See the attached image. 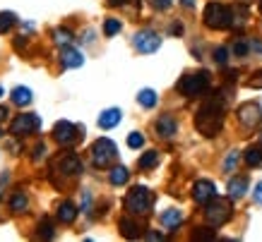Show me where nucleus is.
<instances>
[{"label":"nucleus","mask_w":262,"mask_h":242,"mask_svg":"<svg viewBox=\"0 0 262 242\" xmlns=\"http://www.w3.org/2000/svg\"><path fill=\"white\" fill-rule=\"evenodd\" d=\"M224 113H226V108H224L222 96L216 94V96H212V99H207V101L200 106L198 115H195L198 132L205 134V137H216L224 125Z\"/></svg>","instance_id":"obj_1"},{"label":"nucleus","mask_w":262,"mask_h":242,"mask_svg":"<svg viewBox=\"0 0 262 242\" xmlns=\"http://www.w3.org/2000/svg\"><path fill=\"white\" fill-rule=\"evenodd\" d=\"M125 211L130 216H147L151 211V204H154V195H151L147 187L137 185L125 195Z\"/></svg>","instance_id":"obj_2"},{"label":"nucleus","mask_w":262,"mask_h":242,"mask_svg":"<svg viewBox=\"0 0 262 242\" xmlns=\"http://www.w3.org/2000/svg\"><path fill=\"white\" fill-rule=\"evenodd\" d=\"M231 202L233 199H219V197H214L212 202H207L205 204V221L209 223V226H214V228H219V226H224L226 221L233 216V206H231Z\"/></svg>","instance_id":"obj_3"},{"label":"nucleus","mask_w":262,"mask_h":242,"mask_svg":"<svg viewBox=\"0 0 262 242\" xmlns=\"http://www.w3.org/2000/svg\"><path fill=\"white\" fill-rule=\"evenodd\" d=\"M205 24L209 27V29H229L231 24H233V12H231V8H226V5H222V3H209L205 8Z\"/></svg>","instance_id":"obj_4"},{"label":"nucleus","mask_w":262,"mask_h":242,"mask_svg":"<svg viewBox=\"0 0 262 242\" xmlns=\"http://www.w3.org/2000/svg\"><path fill=\"white\" fill-rule=\"evenodd\" d=\"M209 89V72H195V75H185L178 82V91L188 99H198Z\"/></svg>","instance_id":"obj_5"},{"label":"nucleus","mask_w":262,"mask_h":242,"mask_svg":"<svg viewBox=\"0 0 262 242\" xmlns=\"http://www.w3.org/2000/svg\"><path fill=\"white\" fill-rule=\"evenodd\" d=\"M118 158V147L113 144L108 137H101L92 144V161H94L96 168H106L111 165L113 161Z\"/></svg>","instance_id":"obj_6"},{"label":"nucleus","mask_w":262,"mask_h":242,"mask_svg":"<svg viewBox=\"0 0 262 242\" xmlns=\"http://www.w3.org/2000/svg\"><path fill=\"white\" fill-rule=\"evenodd\" d=\"M41 130V117L36 113H24V115H17L12 123H10V134L15 137H24V134H34Z\"/></svg>","instance_id":"obj_7"},{"label":"nucleus","mask_w":262,"mask_h":242,"mask_svg":"<svg viewBox=\"0 0 262 242\" xmlns=\"http://www.w3.org/2000/svg\"><path fill=\"white\" fill-rule=\"evenodd\" d=\"M133 46L137 48V53H142V55L157 53V51L161 48V36L157 32H151V29H142V32L135 34Z\"/></svg>","instance_id":"obj_8"},{"label":"nucleus","mask_w":262,"mask_h":242,"mask_svg":"<svg viewBox=\"0 0 262 242\" xmlns=\"http://www.w3.org/2000/svg\"><path fill=\"white\" fill-rule=\"evenodd\" d=\"M82 132H84V127L72 125V123H68V120H60V123H56V127H53V137H56V141L60 144V147H70V144H75V141L82 137Z\"/></svg>","instance_id":"obj_9"},{"label":"nucleus","mask_w":262,"mask_h":242,"mask_svg":"<svg viewBox=\"0 0 262 242\" xmlns=\"http://www.w3.org/2000/svg\"><path fill=\"white\" fill-rule=\"evenodd\" d=\"M236 117H238V123L246 130H253V127H257L262 123V108L255 101H248L238 108V115Z\"/></svg>","instance_id":"obj_10"},{"label":"nucleus","mask_w":262,"mask_h":242,"mask_svg":"<svg viewBox=\"0 0 262 242\" xmlns=\"http://www.w3.org/2000/svg\"><path fill=\"white\" fill-rule=\"evenodd\" d=\"M214 197H216V185L212 180H198V182H195V187H192V199L198 204L205 206V204L212 202Z\"/></svg>","instance_id":"obj_11"},{"label":"nucleus","mask_w":262,"mask_h":242,"mask_svg":"<svg viewBox=\"0 0 262 242\" xmlns=\"http://www.w3.org/2000/svg\"><path fill=\"white\" fill-rule=\"evenodd\" d=\"M60 63H63V67H82V65H84V55H82L77 48L63 46V51H60Z\"/></svg>","instance_id":"obj_12"},{"label":"nucleus","mask_w":262,"mask_h":242,"mask_svg":"<svg viewBox=\"0 0 262 242\" xmlns=\"http://www.w3.org/2000/svg\"><path fill=\"white\" fill-rule=\"evenodd\" d=\"M58 171L63 173V175H80L82 173V161L77 156H72V154H68V156H63L60 161H58Z\"/></svg>","instance_id":"obj_13"},{"label":"nucleus","mask_w":262,"mask_h":242,"mask_svg":"<svg viewBox=\"0 0 262 242\" xmlns=\"http://www.w3.org/2000/svg\"><path fill=\"white\" fill-rule=\"evenodd\" d=\"M157 132H159V137H164V139H171V137H176V132H178V123H176L171 115H161L159 120H157Z\"/></svg>","instance_id":"obj_14"},{"label":"nucleus","mask_w":262,"mask_h":242,"mask_svg":"<svg viewBox=\"0 0 262 242\" xmlns=\"http://www.w3.org/2000/svg\"><path fill=\"white\" fill-rule=\"evenodd\" d=\"M120 117H123L120 108H106L101 115H99V127H101V130H111V127H116L120 123Z\"/></svg>","instance_id":"obj_15"},{"label":"nucleus","mask_w":262,"mask_h":242,"mask_svg":"<svg viewBox=\"0 0 262 242\" xmlns=\"http://www.w3.org/2000/svg\"><path fill=\"white\" fill-rule=\"evenodd\" d=\"M183 223V211L181 209H168L161 213V226L168 228V230H173Z\"/></svg>","instance_id":"obj_16"},{"label":"nucleus","mask_w":262,"mask_h":242,"mask_svg":"<svg viewBox=\"0 0 262 242\" xmlns=\"http://www.w3.org/2000/svg\"><path fill=\"white\" fill-rule=\"evenodd\" d=\"M248 192V180L246 178H231L229 180V197L231 199H241Z\"/></svg>","instance_id":"obj_17"},{"label":"nucleus","mask_w":262,"mask_h":242,"mask_svg":"<svg viewBox=\"0 0 262 242\" xmlns=\"http://www.w3.org/2000/svg\"><path fill=\"white\" fill-rule=\"evenodd\" d=\"M75 219H77V206L72 202H63L58 206V221L60 223H72Z\"/></svg>","instance_id":"obj_18"},{"label":"nucleus","mask_w":262,"mask_h":242,"mask_svg":"<svg viewBox=\"0 0 262 242\" xmlns=\"http://www.w3.org/2000/svg\"><path fill=\"white\" fill-rule=\"evenodd\" d=\"M140 230H142V226L137 223V221H133V219H123L120 221V233L125 235V237H130V240H135V237H140Z\"/></svg>","instance_id":"obj_19"},{"label":"nucleus","mask_w":262,"mask_h":242,"mask_svg":"<svg viewBox=\"0 0 262 242\" xmlns=\"http://www.w3.org/2000/svg\"><path fill=\"white\" fill-rule=\"evenodd\" d=\"M12 103L15 106H29L32 103V89L29 86H15L12 89Z\"/></svg>","instance_id":"obj_20"},{"label":"nucleus","mask_w":262,"mask_h":242,"mask_svg":"<svg viewBox=\"0 0 262 242\" xmlns=\"http://www.w3.org/2000/svg\"><path fill=\"white\" fill-rule=\"evenodd\" d=\"M243 158H246V163L250 165V168L262 165V144H253V147H248V151L243 154Z\"/></svg>","instance_id":"obj_21"},{"label":"nucleus","mask_w":262,"mask_h":242,"mask_svg":"<svg viewBox=\"0 0 262 242\" xmlns=\"http://www.w3.org/2000/svg\"><path fill=\"white\" fill-rule=\"evenodd\" d=\"M137 101H140L142 108H154L159 99H157V91H154V89H142V91L137 94Z\"/></svg>","instance_id":"obj_22"},{"label":"nucleus","mask_w":262,"mask_h":242,"mask_svg":"<svg viewBox=\"0 0 262 242\" xmlns=\"http://www.w3.org/2000/svg\"><path fill=\"white\" fill-rule=\"evenodd\" d=\"M127 178H130V173H127L125 165H116V168L111 171V175H108L111 185H116V187H118V185H125Z\"/></svg>","instance_id":"obj_23"},{"label":"nucleus","mask_w":262,"mask_h":242,"mask_svg":"<svg viewBox=\"0 0 262 242\" xmlns=\"http://www.w3.org/2000/svg\"><path fill=\"white\" fill-rule=\"evenodd\" d=\"M10 209L15 211V213H22V211L29 209V199H27V195H24V192H15V195H12V202H10Z\"/></svg>","instance_id":"obj_24"},{"label":"nucleus","mask_w":262,"mask_h":242,"mask_svg":"<svg viewBox=\"0 0 262 242\" xmlns=\"http://www.w3.org/2000/svg\"><path fill=\"white\" fill-rule=\"evenodd\" d=\"M157 163H159V151H147V154H142V158L137 161V165H140L142 171H149V168H154Z\"/></svg>","instance_id":"obj_25"},{"label":"nucleus","mask_w":262,"mask_h":242,"mask_svg":"<svg viewBox=\"0 0 262 242\" xmlns=\"http://www.w3.org/2000/svg\"><path fill=\"white\" fill-rule=\"evenodd\" d=\"M15 22H17V17L12 12H0V34L10 32L15 27Z\"/></svg>","instance_id":"obj_26"},{"label":"nucleus","mask_w":262,"mask_h":242,"mask_svg":"<svg viewBox=\"0 0 262 242\" xmlns=\"http://www.w3.org/2000/svg\"><path fill=\"white\" fill-rule=\"evenodd\" d=\"M120 29H123V24H120L118 19H113V17H108V19L103 22V34H106V36H116Z\"/></svg>","instance_id":"obj_27"},{"label":"nucleus","mask_w":262,"mask_h":242,"mask_svg":"<svg viewBox=\"0 0 262 242\" xmlns=\"http://www.w3.org/2000/svg\"><path fill=\"white\" fill-rule=\"evenodd\" d=\"M53 39H56L58 46H70L72 34L68 32V29H56V32H53Z\"/></svg>","instance_id":"obj_28"},{"label":"nucleus","mask_w":262,"mask_h":242,"mask_svg":"<svg viewBox=\"0 0 262 242\" xmlns=\"http://www.w3.org/2000/svg\"><path fill=\"white\" fill-rule=\"evenodd\" d=\"M127 147H130V149H140V147H144V137H142V132H130V134H127Z\"/></svg>","instance_id":"obj_29"},{"label":"nucleus","mask_w":262,"mask_h":242,"mask_svg":"<svg viewBox=\"0 0 262 242\" xmlns=\"http://www.w3.org/2000/svg\"><path fill=\"white\" fill-rule=\"evenodd\" d=\"M236 163H238V151H229V156L224 161V173H231L236 168Z\"/></svg>","instance_id":"obj_30"},{"label":"nucleus","mask_w":262,"mask_h":242,"mask_svg":"<svg viewBox=\"0 0 262 242\" xmlns=\"http://www.w3.org/2000/svg\"><path fill=\"white\" fill-rule=\"evenodd\" d=\"M214 60H216V65H226V63H229V51H226V48H216V51H214Z\"/></svg>","instance_id":"obj_31"},{"label":"nucleus","mask_w":262,"mask_h":242,"mask_svg":"<svg viewBox=\"0 0 262 242\" xmlns=\"http://www.w3.org/2000/svg\"><path fill=\"white\" fill-rule=\"evenodd\" d=\"M39 230H41V233H43V237H46V240H51V237H53V226H51V221H48V219H43V221H41Z\"/></svg>","instance_id":"obj_32"},{"label":"nucleus","mask_w":262,"mask_h":242,"mask_svg":"<svg viewBox=\"0 0 262 242\" xmlns=\"http://www.w3.org/2000/svg\"><path fill=\"white\" fill-rule=\"evenodd\" d=\"M250 51V46H248L246 41H238V43H233V55H238V58H243V55Z\"/></svg>","instance_id":"obj_33"},{"label":"nucleus","mask_w":262,"mask_h":242,"mask_svg":"<svg viewBox=\"0 0 262 242\" xmlns=\"http://www.w3.org/2000/svg\"><path fill=\"white\" fill-rule=\"evenodd\" d=\"M43 156H46V147H43V144H39V147L34 149V163H39Z\"/></svg>","instance_id":"obj_34"},{"label":"nucleus","mask_w":262,"mask_h":242,"mask_svg":"<svg viewBox=\"0 0 262 242\" xmlns=\"http://www.w3.org/2000/svg\"><path fill=\"white\" fill-rule=\"evenodd\" d=\"M253 199H255V202H257V204H260V206H262V182H257V185H255Z\"/></svg>","instance_id":"obj_35"},{"label":"nucleus","mask_w":262,"mask_h":242,"mask_svg":"<svg viewBox=\"0 0 262 242\" xmlns=\"http://www.w3.org/2000/svg\"><path fill=\"white\" fill-rule=\"evenodd\" d=\"M89 206H92V195H89V192H84V199H82V211H89Z\"/></svg>","instance_id":"obj_36"},{"label":"nucleus","mask_w":262,"mask_h":242,"mask_svg":"<svg viewBox=\"0 0 262 242\" xmlns=\"http://www.w3.org/2000/svg\"><path fill=\"white\" fill-rule=\"evenodd\" d=\"M168 5H171V0H154V8H159V10H166Z\"/></svg>","instance_id":"obj_37"},{"label":"nucleus","mask_w":262,"mask_h":242,"mask_svg":"<svg viewBox=\"0 0 262 242\" xmlns=\"http://www.w3.org/2000/svg\"><path fill=\"white\" fill-rule=\"evenodd\" d=\"M127 3H130V0H108L111 8H120V5H127Z\"/></svg>","instance_id":"obj_38"},{"label":"nucleus","mask_w":262,"mask_h":242,"mask_svg":"<svg viewBox=\"0 0 262 242\" xmlns=\"http://www.w3.org/2000/svg\"><path fill=\"white\" fill-rule=\"evenodd\" d=\"M147 237H149V240H161L164 235H161V233H147Z\"/></svg>","instance_id":"obj_39"},{"label":"nucleus","mask_w":262,"mask_h":242,"mask_svg":"<svg viewBox=\"0 0 262 242\" xmlns=\"http://www.w3.org/2000/svg\"><path fill=\"white\" fill-rule=\"evenodd\" d=\"M5 117H8V108H5V106H0V120H5Z\"/></svg>","instance_id":"obj_40"},{"label":"nucleus","mask_w":262,"mask_h":242,"mask_svg":"<svg viewBox=\"0 0 262 242\" xmlns=\"http://www.w3.org/2000/svg\"><path fill=\"white\" fill-rule=\"evenodd\" d=\"M183 5H185V8H195V0H181Z\"/></svg>","instance_id":"obj_41"},{"label":"nucleus","mask_w":262,"mask_h":242,"mask_svg":"<svg viewBox=\"0 0 262 242\" xmlns=\"http://www.w3.org/2000/svg\"><path fill=\"white\" fill-rule=\"evenodd\" d=\"M171 32H173V34H181V32H183V27H178V24H173V27H171Z\"/></svg>","instance_id":"obj_42"},{"label":"nucleus","mask_w":262,"mask_h":242,"mask_svg":"<svg viewBox=\"0 0 262 242\" xmlns=\"http://www.w3.org/2000/svg\"><path fill=\"white\" fill-rule=\"evenodd\" d=\"M3 96H5V89H3V86H0V99H3Z\"/></svg>","instance_id":"obj_43"},{"label":"nucleus","mask_w":262,"mask_h":242,"mask_svg":"<svg viewBox=\"0 0 262 242\" xmlns=\"http://www.w3.org/2000/svg\"><path fill=\"white\" fill-rule=\"evenodd\" d=\"M260 12H262V0H260Z\"/></svg>","instance_id":"obj_44"},{"label":"nucleus","mask_w":262,"mask_h":242,"mask_svg":"<svg viewBox=\"0 0 262 242\" xmlns=\"http://www.w3.org/2000/svg\"><path fill=\"white\" fill-rule=\"evenodd\" d=\"M243 3H250V0H243Z\"/></svg>","instance_id":"obj_45"}]
</instances>
